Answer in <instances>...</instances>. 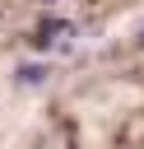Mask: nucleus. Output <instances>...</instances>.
<instances>
[{
    "label": "nucleus",
    "instance_id": "7ed1b4c3",
    "mask_svg": "<svg viewBox=\"0 0 144 149\" xmlns=\"http://www.w3.org/2000/svg\"><path fill=\"white\" fill-rule=\"evenodd\" d=\"M135 42H139V47H144V28H139V37H135Z\"/></svg>",
    "mask_w": 144,
    "mask_h": 149
},
{
    "label": "nucleus",
    "instance_id": "f257e3e1",
    "mask_svg": "<svg viewBox=\"0 0 144 149\" xmlns=\"http://www.w3.org/2000/svg\"><path fill=\"white\" fill-rule=\"evenodd\" d=\"M60 33H65V37H70V23H42V28H37V37H33V42H37V47H51V42H56V37H60Z\"/></svg>",
    "mask_w": 144,
    "mask_h": 149
},
{
    "label": "nucleus",
    "instance_id": "f03ea898",
    "mask_svg": "<svg viewBox=\"0 0 144 149\" xmlns=\"http://www.w3.org/2000/svg\"><path fill=\"white\" fill-rule=\"evenodd\" d=\"M46 79V65H23L19 70V84H42Z\"/></svg>",
    "mask_w": 144,
    "mask_h": 149
}]
</instances>
